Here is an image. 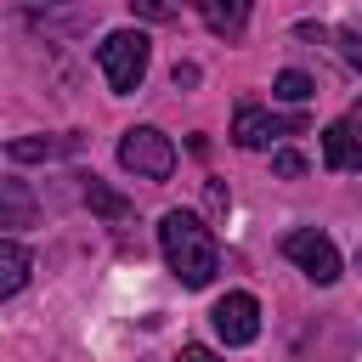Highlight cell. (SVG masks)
Segmentation results:
<instances>
[{"label":"cell","mask_w":362,"mask_h":362,"mask_svg":"<svg viewBox=\"0 0 362 362\" xmlns=\"http://www.w3.org/2000/svg\"><path fill=\"white\" fill-rule=\"evenodd\" d=\"M158 249H164V260H170L181 288H209L215 272H221V249H215L209 226L192 209H170L158 221Z\"/></svg>","instance_id":"obj_1"},{"label":"cell","mask_w":362,"mask_h":362,"mask_svg":"<svg viewBox=\"0 0 362 362\" xmlns=\"http://www.w3.org/2000/svg\"><path fill=\"white\" fill-rule=\"evenodd\" d=\"M147 62H153V40L141 28H113L96 45V68H102V79H107L113 96H130L147 79Z\"/></svg>","instance_id":"obj_2"},{"label":"cell","mask_w":362,"mask_h":362,"mask_svg":"<svg viewBox=\"0 0 362 362\" xmlns=\"http://www.w3.org/2000/svg\"><path fill=\"white\" fill-rule=\"evenodd\" d=\"M119 164H124L136 181H170L175 147H170V136H164L158 124H130V130L119 136Z\"/></svg>","instance_id":"obj_3"},{"label":"cell","mask_w":362,"mask_h":362,"mask_svg":"<svg viewBox=\"0 0 362 362\" xmlns=\"http://www.w3.org/2000/svg\"><path fill=\"white\" fill-rule=\"evenodd\" d=\"M283 255H288L311 283H322V288H328V283H339V272H345V266H339V249H334L322 232H311V226L288 232V238H283Z\"/></svg>","instance_id":"obj_4"},{"label":"cell","mask_w":362,"mask_h":362,"mask_svg":"<svg viewBox=\"0 0 362 362\" xmlns=\"http://www.w3.org/2000/svg\"><path fill=\"white\" fill-rule=\"evenodd\" d=\"M209 322H215L221 345H255V339H260V300H255V294H243V288H232V294H221V300H215Z\"/></svg>","instance_id":"obj_5"},{"label":"cell","mask_w":362,"mask_h":362,"mask_svg":"<svg viewBox=\"0 0 362 362\" xmlns=\"http://www.w3.org/2000/svg\"><path fill=\"white\" fill-rule=\"evenodd\" d=\"M288 130H305V119L300 113H266V107H255V102H243L238 113H232V141L238 147H249V153H260V147H272L277 136H288Z\"/></svg>","instance_id":"obj_6"},{"label":"cell","mask_w":362,"mask_h":362,"mask_svg":"<svg viewBox=\"0 0 362 362\" xmlns=\"http://www.w3.org/2000/svg\"><path fill=\"white\" fill-rule=\"evenodd\" d=\"M322 164L339 175H362V136L351 130V119H334L322 130Z\"/></svg>","instance_id":"obj_7"},{"label":"cell","mask_w":362,"mask_h":362,"mask_svg":"<svg viewBox=\"0 0 362 362\" xmlns=\"http://www.w3.org/2000/svg\"><path fill=\"white\" fill-rule=\"evenodd\" d=\"M23 11L34 17V28L45 34H74L85 23V0H23Z\"/></svg>","instance_id":"obj_8"},{"label":"cell","mask_w":362,"mask_h":362,"mask_svg":"<svg viewBox=\"0 0 362 362\" xmlns=\"http://www.w3.org/2000/svg\"><path fill=\"white\" fill-rule=\"evenodd\" d=\"M249 11H255V0H198L204 28L221 34V40H238V34L249 28Z\"/></svg>","instance_id":"obj_9"},{"label":"cell","mask_w":362,"mask_h":362,"mask_svg":"<svg viewBox=\"0 0 362 362\" xmlns=\"http://www.w3.org/2000/svg\"><path fill=\"white\" fill-rule=\"evenodd\" d=\"M68 153H79V136H17V141H6V158H11V164L68 158Z\"/></svg>","instance_id":"obj_10"},{"label":"cell","mask_w":362,"mask_h":362,"mask_svg":"<svg viewBox=\"0 0 362 362\" xmlns=\"http://www.w3.org/2000/svg\"><path fill=\"white\" fill-rule=\"evenodd\" d=\"M34 215H40V198H34L23 181L0 175V226H6V232H23V226H34Z\"/></svg>","instance_id":"obj_11"},{"label":"cell","mask_w":362,"mask_h":362,"mask_svg":"<svg viewBox=\"0 0 362 362\" xmlns=\"http://www.w3.org/2000/svg\"><path fill=\"white\" fill-rule=\"evenodd\" d=\"M28 272H34V255H28L17 238H0V300L17 294V288L28 283Z\"/></svg>","instance_id":"obj_12"},{"label":"cell","mask_w":362,"mask_h":362,"mask_svg":"<svg viewBox=\"0 0 362 362\" xmlns=\"http://www.w3.org/2000/svg\"><path fill=\"white\" fill-rule=\"evenodd\" d=\"M85 204H90V209H96L102 221H124V215H130V204H124V198H119L113 187H102L96 175H85Z\"/></svg>","instance_id":"obj_13"},{"label":"cell","mask_w":362,"mask_h":362,"mask_svg":"<svg viewBox=\"0 0 362 362\" xmlns=\"http://www.w3.org/2000/svg\"><path fill=\"white\" fill-rule=\"evenodd\" d=\"M317 85H311V74H300V68H288V74H277V85H272V96L277 102H305Z\"/></svg>","instance_id":"obj_14"},{"label":"cell","mask_w":362,"mask_h":362,"mask_svg":"<svg viewBox=\"0 0 362 362\" xmlns=\"http://www.w3.org/2000/svg\"><path fill=\"white\" fill-rule=\"evenodd\" d=\"M136 6V17H147V23H170L175 11H181V0H130Z\"/></svg>","instance_id":"obj_15"},{"label":"cell","mask_w":362,"mask_h":362,"mask_svg":"<svg viewBox=\"0 0 362 362\" xmlns=\"http://www.w3.org/2000/svg\"><path fill=\"white\" fill-rule=\"evenodd\" d=\"M272 170H277L283 181H294V175H305V158H300L294 147H277V153H272Z\"/></svg>","instance_id":"obj_16"},{"label":"cell","mask_w":362,"mask_h":362,"mask_svg":"<svg viewBox=\"0 0 362 362\" xmlns=\"http://www.w3.org/2000/svg\"><path fill=\"white\" fill-rule=\"evenodd\" d=\"M334 40H339V57H345V62H356V68H362V28H339V34H334Z\"/></svg>","instance_id":"obj_17"},{"label":"cell","mask_w":362,"mask_h":362,"mask_svg":"<svg viewBox=\"0 0 362 362\" xmlns=\"http://www.w3.org/2000/svg\"><path fill=\"white\" fill-rule=\"evenodd\" d=\"M175 362H221V351H209V345H181Z\"/></svg>","instance_id":"obj_18"},{"label":"cell","mask_w":362,"mask_h":362,"mask_svg":"<svg viewBox=\"0 0 362 362\" xmlns=\"http://www.w3.org/2000/svg\"><path fill=\"white\" fill-rule=\"evenodd\" d=\"M170 79H175V90H181V85H198V68H192V62H175Z\"/></svg>","instance_id":"obj_19"},{"label":"cell","mask_w":362,"mask_h":362,"mask_svg":"<svg viewBox=\"0 0 362 362\" xmlns=\"http://www.w3.org/2000/svg\"><path fill=\"white\" fill-rule=\"evenodd\" d=\"M351 130H356V136H362V102H356V113H351Z\"/></svg>","instance_id":"obj_20"}]
</instances>
